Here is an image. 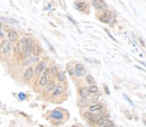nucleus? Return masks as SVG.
Segmentation results:
<instances>
[{
	"label": "nucleus",
	"mask_w": 146,
	"mask_h": 127,
	"mask_svg": "<svg viewBox=\"0 0 146 127\" xmlns=\"http://www.w3.org/2000/svg\"><path fill=\"white\" fill-rule=\"evenodd\" d=\"M63 92H64V88L62 86H57V87H55V89H54V91H53V97H57V96L62 95Z\"/></svg>",
	"instance_id": "4468645a"
},
{
	"label": "nucleus",
	"mask_w": 146,
	"mask_h": 127,
	"mask_svg": "<svg viewBox=\"0 0 146 127\" xmlns=\"http://www.w3.org/2000/svg\"><path fill=\"white\" fill-rule=\"evenodd\" d=\"M92 6L98 10H105L107 8V5L103 0H93L92 1Z\"/></svg>",
	"instance_id": "39448f33"
},
{
	"label": "nucleus",
	"mask_w": 146,
	"mask_h": 127,
	"mask_svg": "<svg viewBox=\"0 0 146 127\" xmlns=\"http://www.w3.org/2000/svg\"><path fill=\"white\" fill-rule=\"evenodd\" d=\"M55 83H54V81H51V82H47V84L45 86V90H46V92H53L54 89H55Z\"/></svg>",
	"instance_id": "dca6fc26"
},
{
	"label": "nucleus",
	"mask_w": 146,
	"mask_h": 127,
	"mask_svg": "<svg viewBox=\"0 0 146 127\" xmlns=\"http://www.w3.org/2000/svg\"><path fill=\"white\" fill-rule=\"evenodd\" d=\"M41 53V47L38 44H34V46H33V55H34L35 57H38Z\"/></svg>",
	"instance_id": "f3484780"
},
{
	"label": "nucleus",
	"mask_w": 146,
	"mask_h": 127,
	"mask_svg": "<svg viewBox=\"0 0 146 127\" xmlns=\"http://www.w3.org/2000/svg\"><path fill=\"white\" fill-rule=\"evenodd\" d=\"M88 105V100H87V98H81L80 100L78 101V106L80 108H83V107H85V106Z\"/></svg>",
	"instance_id": "a211bd4d"
},
{
	"label": "nucleus",
	"mask_w": 146,
	"mask_h": 127,
	"mask_svg": "<svg viewBox=\"0 0 146 127\" xmlns=\"http://www.w3.org/2000/svg\"><path fill=\"white\" fill-rule=\"evenodd\" d=\"M124 98H125V99H127V101H128V102H129V104H130V105H133V106H134V102H133V101H132L130 99H129V98H128V96H126V95H124Z\"/></svg>",
	"instance_id": "5701e85b"
},
{
	"label": "nucleus",
	"mask_w": 146,
	"mask_h": 127,
	"mask_svg": "<svg viewBox=\"0 0 146 127\" xmlns=\"http://www.w3.org/2000/svg\"><path fill=\"white\" fill-rule=\"evenodd\" d=\"M74 7H75L79 11H85V10H87V3H85V2H83V1L75 2Z\"/></svg>",
	"instance_id": "f8f14e48"
},
{
	"label": "nucleus",
	"mask_w": 146,
	"mask_h": 127,
	"mask_svg": "<svg viewBox=\"0 0 146 127\" xmlns=\"http://www.w3.org/2000/svg\"><path fill=\"white\" fill-rule=\"evenodd\" d=\"M47 74H48V69L44 70L43 72H42V74L39 75L38 84H39L41 87H45V86L47 84V82H48V77H47Z\"/></svg>",
	"instance_id": "7ed1b4c3"
},
{
	"label": "nucleus",
	"mask_w": 146,
	"mask_h": 127,
	"mask_svg": "<svg viewBox=\"0 0 146 127\" xmlns=\"http://www.w3.org/2000/svg\"><path fill=\"white\" fill-rule=\"evenodd\" d=\"M7 34H8V41H9L10 43H17L18 42V35L14 29H8Z\"/></svg>",
	"instance_id": "20e7f679"
},
{
	"label": "nucleus",
	"mask_w": 146,
	"mask_h": 127,
	"mask_svg": "<svg viewBox=\"0 0 146 127\" xmlns=\"http://www.w3.org/2000/svg\"><path fill=\"white\" fill-rule=\"evenodd\" d=\"M108 121H109V118H108V117H101L97 121V125H98V127H105Z\"/></svg>",
	"instance_id": "2eb2a0df"
},
{
	"label": "nucleus",
	"mask_w": 146,
	"mask_h": 127,
	"mask_svg": "<svg viewBox=\"0 0 146 127\" xmlns=\"http://www.w3.org/2000/svg\"><path fill=\"white\" fill-rule=\"evenodd\" d=\"M33 75H34V70H33L32 66H28L27 70L25 71V73L23 75V79L25 80V81H29V80L33 78Z\"/></svg>",
	"instance_id": "423d86ee"
},
{
	"label": "nucleus",
	"mask_w": 146,
	"mask_h": 127,
	"mask_svg": "<svg viewBox=\"0 0 146 127\" xmlns=\"http://www.w3.org/2000/svg\"><path fill=\"white\" fill-rule=\"evenodd\" d=\"M48 73H51L52 77H56L57 73H58V71L56 69V66H52L51 69H48Z\"/></svg>",
	"instance_id": "aec40b11"
},
{
	"label": "nucleus",
	"mask_w": 146,
	"mask_h": 127,
	"mask_svg": "<svg viewBox=\"0 0 146 127\" xmlns=\"http://www.w3.org/2000/svg\"><path fill=\"white\" fill-rule=\"evenodd\" d=\"M33 46L34 43L31 38H27V43H26V48H25V54H24V58H29L31 55L33 54Z\"/></svg>",
	"instance_id": "f257e3e1"
},
{
	"label": "nucleus",
	"mask_w": 146,
	"mask_h": 127,
	"mask_svg": "<svg viewBox=\"0 0 146 127\" xmlns=\"http://www.w3.org/2000/svg\"><path fill=\"white\" fill-rule=\"evenodd\" d=\"M99 19H100V22L101 23H109V20H110V11H105L103 14L99 17Z\"/></svg>",
	"instance_id": "6e6552de"
},
{
	"label": "nucleus",
	"mask_w": 146,
	"mask_h": 127,
	"mask_svg": "<svg viewBox=\"0 0 146 127\" xmlns=\"http://www.w3.org/2000/svg\"><path fill=\"white\" fill-rule=\"evenodd\" d=\"M74 74H75L77 77H79V78H81V77H83V75H85L87 74L85 66L83 65V64H81V63L77 64L75 67H74Z\"/></svg>",
	"instance_id": "f03ea898"
},
{
	"label": "nucleus",
	"mask_w": 146,
	"mask_h": 127,
	"mask_svg": "<svg viewBox=\"0 0 146 127\" xmlns=\"http://www.w3.org/2000/svg\"><path fill=\"white\" fill-rule=\"evenodd\" d=\"M85 80H87V82H88V83H89V84H91V86H93V84L95 83V80H94V78L92 77V75H90V74H88V75H87Z\"/></svg>",
	"instance_id": "6ab92c4d"
},
{
	"label": "nucleus",
	"mask_w": 146,
	"mask_h": 127,
	"mask_svg": "<svg viewBox=\"0 0 146 127\" xmlns=\"http://www.w3.org/2000/svg\"><path fill=\"white\" fill-rule=\"evenodd\" d=\"M56 77H57V79H58V81H61V82L65 81V73H64V72H58Z\"/></svg>",
	"instance_id": "4be33fe9"
},
{
	"label": "nucleus",
	"mask_w": 146,
	"mask_h": 127,
	"mask_svg": "<svg viewBox=\"0 0 146 127\" xmlns=\"http://www.w3.org/2000/svg\"><path fill=\"white\" fill-rule=\"evenodd\" d=\"M51 117L53 118V119H63V113L60 111V110H54L52 111L51 114Z\"/></svg>",
	"instance_id": "9b49d317"
},
{
	"label": "nucleus",
	"mask_w": 146,
	"mask_h": 127,
	"mask_svg": "<svg viewBox=\"0 0 146 127\" xmlns=\"http://www.w3.org/2000/svg\"><path fill=\"white\" fill-rule=\"evenodd\" d=\"M88 89H89V92H90V94H98V92H99L98 87L94 86V84H93V86H90Z\"/></svg>",
	"instance_id": "412c9836"
},
{
	"label": "nucleus",
	"mask_w": 146,
	"mask_h": 127,
	"mask_svg": "<svg viewBox=\"0 0 146 127\" xmlns=\"http://www.w3.org/2000/svg\"><path fill=\"white\" fill-rule=\"evenodd\" d=\"M79 95H80L81 98H88L90 95V92H89V89L85 88V87H83L81 88L80 90H79Z\"/></svg>",
	"instance_id": "ddd939ff"
},
{
	"label": "nucleus",
	"mask_w": 146,
	"mask_h": 127,
	"mask_svg": "<svg viewBox=\"0 0 146 127\" xmlns=\"http://www.w3.org/2000/svg\"><path fill=\"white\" fill-rule=\"evenodd\" d=\"M18 97H19V99H22V100H24L25 98H26V96H25L24 94H19V95H18Z\"/></svg>",
	"instance_id": "b1692460"
},
{
	"label": "nucleus",
	"mask_w": 146,
	"mask_h": 127,
	"mask_svg": "<svg viewBox=\"0 0 146 127\" xmlns=\"http://www.w3.org/2000/svg\"><path fill=\"white\" fill-rule=\"evenodd\" d=\"M45 65H46V63H45V62H39L38 64L36 65V69H35V72H34L36 77H39V75L42 74V72L45 70Z\"/></svg>",
	"instance_id": "0eeeda50"
},
{
	"label": "nucleus",
	"mask_w": 146,
	"mask_h": 127,
	"mask_svg": "<svg viewBox=\"0 0 146 127\" xmlns=\"http://www.w3.org/2000/svg\"><path fill=\"white\" fill-rule=\"evenodd\" d=\"M102 110V104H94L89 107V111L90 113H94V111H101Z\"/></svg>",
	"instance_id": "1a4fd4ad"
},
{
	"label": "nucleus",
	"mask_w": 146,
	"mask_h": 127,
	"mask_svg": "<svg viewBox=\"0 0 146 127\" xmlns=\"http://www.w3.org/2000/svg\"><path fill=\"white\" fill-rule=\"evenodd\" d=\"M10 50H11L10 42H9V41H6V42H3V44H2V47H1L2 53H3V54H7V53L9 52Z\"/></svg>",
	"instance_id": "9d476101"
}]
</instances>
